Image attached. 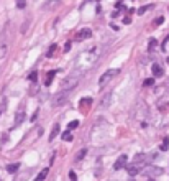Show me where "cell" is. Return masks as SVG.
I'll return each mask as SVG.
<instances>
[{"mask_svg": "<svg viewBox=\"0 0 169 181\" xmlns=\"http://www.w3.org/2000/svg\"><path fill=\"white\" fill-rule=\"evenodd\" d=\"M99 56H100L99 46H92V48H89L85 51H81V53L77 54V58H76V63H74L76 73L77 74H85L87 71H90L95 64H97Z\"/></svg>", "mask_w": 169, "mask_h": 181, "instance_id": "6da1fadb", "label": "cell"}, {"mask_svg": "<svg viewBox=\"0 0 169 181\" xmlns=\"http://www.w3.org/2000/svg\"><path fill=\"white\" fill-rule=\"evenodd\" d=\"M77 84H79V78H77V76H69V78L62 79L59 90H62V92H71V90L74 89Z\"/></svg>", "mask_w": 169, "mask_h": 181, "instance_id": "7a4b0ae2", "label": "cell"}, {"mask_svg": "<svg viewBox=\"0 0 169 181\" xmlns=\"http://www.w3.org/2000/svg\"><path fill=\"white\" fill-rule=\"evenodd\" d=\"M143 173L148 176V178H156V176H161L164 173V170L161 168V166H154V165H148L146 168L143 170Z\"/></svg>", "mask_w": 169, "mask_h": 181, "instance_id": "3957f363", "label": "cell"}, {"mask_svg": "<svg viewBox=\"0 0 169 181\" xmlns=\"http://www.w3.org/2000/svg\"><path fill=\"white\" fill-rule=\"evenodd\" d=\"M118 73H120L118 69H108V71H105V73L100 76V79H99V86H100V87H104V86L107 84L108 81H112Z\"/></svg>", "mask_w": 169, "mask_h": 181, "instance_id": "277c9868", "label": "cell"}, {"mask_svg": "<svg viewBox=\"0 0 169 181\" xmlns=\"http://www.w3.org/2000/svg\"><path fill=\"white\" fill-rule=\"evenodd\" d=\"M144 166H146V163H133L132 161L130 165H127V171H128L130 176H135V175H138L140 171H143Z\"/></svg>", "mask_w": 169, "mask_h": 181, "instance_id": "5b68a950", "label": "cell"}, {"mask_svg": "<svg viewBox=\"0 0 169 181\" xmlns=\"http://www.w3.org/2000/svg\"><path fill=\"white\" fill-rule=\"evenodd\" d=\"M67 96H69V92H62V90H59V92L54 96V99H53V106L59 107V106H62V104H66Z\"/></svg>", "mask_w": 169, "mask_h": 181, "instance_id": "8992f818", "label": "cell"}, {"mask_svg": "<svg viewBox=\"0 0 169 181\" xmlns=\"http://www.w3.org/2000/svg\"><path fill=\"white\" fill-rule=\"evenodd\" d=\"M7 50H8V41H7V36L2 35L0 36V61L5 58L7 54Z\"/></svg>", "mask_w": 169, "mask_h": 181, "instance_id": "52a82bcc", "label": "cell"}, {"mask_svg": "<svg viewBox=\"0 0 169 181\" xmlns=\"http://www.w3.org/2000/svg\"><path fill=\"white\" fill-rule=\"evenodd\" d=\"M127 161H128V156L127 155H120L118 156V160L115 161V165H113V170H122V168H127Z\"/></svg>", "mask_w": 169, "mask_h": 181, "instance_id": "ba28073f", "label": "cell"}, {"mask_svg": "<svg viewBox=\"0 0 169 181\" xmlns=\"http://www.w3.org/2000/svg\"><path fill=\"white\" fill-rule=\"evenodd\" d=\"M90 36H92V30H90V28H84V30H81L79 33H77L76 40L82 41V40H87V38H90Z\"/></svg>", "mask_w": 169, "mask_h": 181, "instance_id": "9c48e42d", "label": "cell"}, {"mask_svg": "<svg viewBox=\"0 0 169 181\" xmlns=\"http://www.w3.org/2000/svg\"><path fill=\"white\" fill-rule=\"evenodd\" d=\"M151 71H153V76H154V78H161V76L164 74V69L161 68V64H158V63L153 64Z\"/></svg>", "mask_w": 169, "mask_h": 181, "instance_id": "30bf717a", "label": "cell"}, {"mask_svg": "<svg viewBox=\"0 0 169 181\" xmlns=\"http://www.w3.org/2000/svg\"><path fill=\"white\" fill-rule=\"evenodd\" d=\"M90 106H92V99H90V97H85V99H82V101H81V109H82V111L89 109Z\"/></svg>", "mask_w": 169, "mask_h": 181, "instance_id": "8fae6325", "label": "cell"}, {"mask_svg": "<svg viewBox=\"0 0 169 181\" xmlns=\"http://www.w3.org/2000/svg\"><path fill=\"white\" fill-rule=\"evenodd\" d=\"M48 173H49V170L45 168V170H43L41 173H40V175H38L36 178H35V181H45V179H46V176H48Z\"/></svg>", "mask_w": 169, "mask_h": 181, "instance_id": "7c38bea8", "label": "cell"}, {"mask_svg": "<svg viewBox=\"0 0 169 181\" xmlns=\"http://www.w3.org/2000/svg\"><path fill=\"white\" fill-rule=\"evenodd\" d=\"M151 8H154L153 3H151V5H143V7H140V8H138V15H143V13H146L148 10H151Z\"/></svg>", "mask_w": 169, "mask_h": 181, "instance_id": "4fadbf2b", "label": "cell"}, {"mask_svg": "<svg viewBox=\"0 0 169 181\" xmlns=\"http://www.w3.org/2000/svg\"><path fill=\"white\" fill-rule=\"evenodd\" d=\"M23 120H25V112H18V115L15 117V125H20Z\"/></svg>", "mask_w": 169, "mask_h": 181, "instance_id": "5bb4252c", "label": "cell"}, {"mask_svg": "<svg viewBox=\"0 0 169 181\" xmlns=\"http://www.w3.org/2000/svg\"><path fill=\"white\" fill-rule=\"evenodd\" d=\"M18 166H20L18 163H17V165H8V166H7V171L13 175V173H17V171H18Z\"/></svg>", "mask_w": 169, "mask_h": 181, "instance_id": "9a60e30c", "label": "cell"}, {"mask_svg": "<svg viewBox=\"0 0 169 181\" xmlns=\"http://www.w3.org/2000/svg\"><path fill=\"white\" fill-rule=\"evenodd\" d=\"M59 133V125H54L53 127V132H51V135H49V140H54V137Z\"/></svg>", "mask_w": 169, "mask_h": 181, "instance_id": "2e32d148", "label": "cell"}, {"mask_svg": "<svg viewBox=\"0 0 169 181\" xmlns=\"http://www.w3.org/2000/svg\"><path fill=\"white\" fill-rule=\"evenodd\" d=\"M54 74H56V71H49V73H48V78H46V86H49L51 84V81H53V78H54Z\"/></svg>", "mask_w": 169, "mask_h": 181, "instance_id": "e0dca14e", "label": "cell"}, {"mask_svg": "<svg viewBox=\"0 0 169 181\" xmlns=\"http://www.w3.org/2000/svg\"><path fill=\"white\" fill-rule=\"evenodd\" d=\"M61 137H62V140H64V142H71V140H72V135H71V132H69V130H66Z\"/></svg>", "mask_w": 169, "mask_h": 181, "instance_id": "ac0fdd59", "label": "cell"}, {"mask_svg": "<svg viewBox=\"0 0 169 181\" xmlns=\"http://www.w3.org/2000/svg\"><path fill=\"white\" fill-rule=\"evenodd\" d=\"M56 51H57V46H56V45H53L51 48H49V51H48V54H46V56H48V58H53Z\"/></svg>", "mask_w": 169, "mask_h": 181, "instance_id": "d6986e66", "label": "cell"}, {"mask_svg": "<svg viewBox=\"0 0 169 181\" xmlns=\"http://www.w3.org/2000/svg\"><path fill=\"white\" fill-rule=\"evenodd\" d=\"M25 7H26V0H17V8L23 10Z\"/></svg>", "mask_w": 169, "mask_h": 181, "instance_id": "ffe728a7", "label": "cell"}, {"mask_svg": "<svg viewBox=\"0 0 169 181\" xmlns=\"http://www.w3.org/2000/svg\"><path fill=\"white\" fill-rule=\"evenodd\" d=\"M77 127H79V122H77V120H72L69 125H67V130H74V128H77Z\"/></svg>", "mask_w": 169, "mask_h": 181, "instance_id": "44dd1931", "label": "cell"}, {"mask_svg": "<svg viewBox=\"0 0 169 181\" xmlns=\"http://www.w3.org/2000/svg\"><path fill=\"white\" fill-rule=\"evenodd\" d=\"M167 148H169V139H164V140H163V145H161V150L166 151Z\"/></svg>", "mask_w": 169, "mask_h": 181, "instance_id": "7402d4cb", "label": "cell"}, {"mask_svg": "<svg viewBox=\"0 0 169 181\" xmlns=\"http://www.w3.org/2000/svg\"><path fill=\"white\" fill-rule=\"evenodd\" d=\"M85 153H87V151H85V150H81L79 153H77L76 160H77V161H79V160H82V158H84V156H85Z\"/></svg>", "mask_w": 169, "mask_h": 181, "instance_id": "603a6c76", "label": "cell"}, {"mask_svg": "<svg viewBox=\"0 0 169 181\" xmlns=\"http://www.w3.org/2000/svg\"><path fill=\"white\" fill-rule=\"evenodd\" d=\"M154 48H156V40L151 38V40H149V50H154Z\"/></svg>", "mask_w": 169, "mask_h": 181, "instance_id": "cb8c5ba5", "label": "cell"}, {"mask_svg": "<svg viewBox=\"0 0 169 181\" xmlns=\"http://www.w3.org/2000/svg\"><path fill=\"white\" fill-rule=\"evenodd\" d=\"M164 22V18L163 17H158L156 20H154V26H158V25H161V23Z\"/></svg>", "mask_w": 169, "mask_h": 181, "instance_id": "d4e9b609", "label": "cell"}, {"mask_svg": "<svg viewBox=\"0 0 169 181\" xmlns=\"http://www.w3.org/2000/svg\"><path fill=\"white\" fill-rule=\"evenodd\" d=\"M153 84H154V79L153 78H149V79L144 81V86H146V87H148V86H153Z\"/></svg>", "mask_w": 169, "mask_h": 181, "instance_id": "484cf974", "label": "cell"}, {"mask_svg": "<svg viewBox=\"0 0 169 181\" xmlns=\"http://www.w3.org/2000/svg\"><path fill=\"white\" fill-rule=\"evenodd\" d=\"M28 78H30V81H33V82H35V81L38 79V73H31L30 76H28Z\"/></svg>", "mask_w": 169, "mask_h": 181, "instance_id": "4316f807", "label": "cell"}, {"mask_svg": "<svg viewBox=\"0 0 169 181\" xmlns=\"http://www.w3.org/2000/svg\"><path fill=\"white\" fill-rule=\"evenodd\" d=\"M167 41H169V35L166 36V40L163 41V45H161V50H166V45H167Z\"/></svg>", "mask_w": 169, "mask_h": 181, "instance_id": "83f0119b", "label": "cell"}, {"mask_svg": "<svg viewBox=\"0 0 169 181\" xmlns=\"http://www.w3.org/2000/svg\"><path fill=\"white\" fill-rule=\"evenodd\" d=\"M69 178H71V181H77V179H76V173H74V171H71V173H69Z\"/></svg>", "mask_w": 169, "mask_h": 181, "instance_id": "f1b7e54d", "label": "cell"}, {"mask_svg": "<svg viewBox=\"0 0 169 181\" xmlns=\"http://www.w3.org/2000/svg\"><path fill=\"white\" fill-rule=\"evenodd\" d=\"M69 48H71V43H66V48H64V51H69Z\"/></svg>", "mask_w": 169, "mask_h": 181, "instance_id": "f546056e", "label": "cell"}, {"mask_svg": "<svg viewBox=\"0 0 169 181\" xmlns=\"http://www.w3.org/2000/svg\"><path fill=\"white\" fill-rule=\"evenodd\" d=\"M148 181H156V179H153V178H149V179H148Z\"/></svg>", "mask_w": 169, "mask_h": 181, "instance_id": "4dcf8cb0", "label": "cell"}, {"mask_svg": "<svg viewBox=\"0 0 169 181\" xmlns=\"http://www.w3.org/2000/svg\"><path fill=\"white\" fill-rule=\"evenodd\" d=\"M167 63H169V58H167Z\"/></svg>", "mask_w": 169, "mask_h": 181, "instance_id": "1f68e13d", "label": "cell"}, {"mask_svg": "<svg viewBox=\"0 0 169 181\" xmlns=\"http://www.w3.org/2000/svg\"><path fill=\"white\" fill-rule=\"evenodd\" d=\"M0 63H2V61H0Z\"/></svg>", "mask_w": 169, "mask_h": 181, "instance_id": "d6a6232c", "label": "cell"}]
</instances>
